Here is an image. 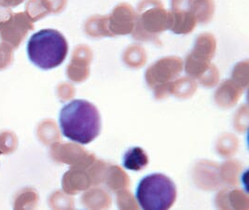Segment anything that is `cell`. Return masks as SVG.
<instances>
[{
	"label": "cell",
	"instance_id": "cell-1",
	"mask_svg": "<svg viewBox=\"0 0 249 210\" xmlns=\"http://www.w3.org/2000/svg\"><path fill=\"white\" fill-rule=\"evenodd\" d=\"M59 124L61 132L69 140L87 145L99 135L101 118L96 107L89 101L75 99L62 108Z\"/></svg>",
	"mask_w": 249,
	"mask_h": 210
},
{
	"label": "cell",
	"instance_id": "cell-2",
	"mask_svg": "<svg viewBox=\"0 0 249 210\" xmlns=\"http://www.w3.org/2000/svg\"><path fill=\"white\" fill-rule=\"evenodd\" d=\"M68 53L66 38L54 29H42L33 34L27 43L29 60L36 67L43 70L62 65Z\"/></svg>",
	"mask_w": 249,
	"mask_h": 210
},
{
	"label": "cell",
	"instance_id": "cell-3",
	"mask_svg": "<svg viewBox=\"0 0 249 210\" xmlns=\"http://www.w3.org/2000/svg\"><path fill=\"white\" fill-rule=\"evenodd\" d=\"M136 199L143 210H169L177 199V187L170 177L160 173L150 174L139 181Z\"/></svg>",
	"mask_w": 249,
	"mask_h": 210
},
{
	"label": "cell",
	"instance_id": "cell-4",
	"mask_svg": "<svg viewBox=\"0 0 249 210\" xmlns=\"http://www.w3.org/2000/svg\"><path fill=\"white\" fill-rule=\"evenodd\" d=\"M148 164V157L145 151L140 147L129 149L123 159V165L127 170L140 171Z\"/></svg>",
	"mask_w": 249,
	"mask_h": 210
}]
</instances>
